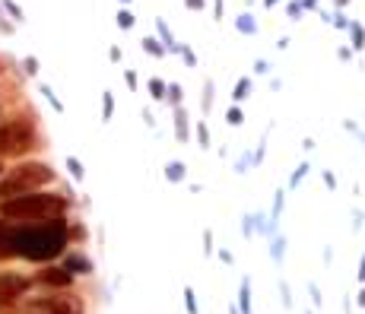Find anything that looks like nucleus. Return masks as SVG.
<instances>
[{
  "mask_svg": "<svg viewBox=\"0 0 365 314\" xmlns=\"http://www.w3.org/2000/svg\"><path fill=\"white\" fill-rule=\"evenodd\" d=\"M67 210V200L58 194H23V197L13 200H0V216L7 219H19V223H51V219H60Z\"/></svg>",
  "mask_w": 365,
  "mask_h": 314,
  "instance_id": "f257e3e1",
  "label": "nucleus"
},
{
  "mask_svg": "<svg viewBox=\"0 0 365 314\" xmlns=\"http://www.w3.org/2000/svg\"><path fill=\"white\" fill-rule=\"evenodd\" d=\"M60 241H64V223H60V219H51V223H45V225H32V229L10 235V245L25 257L54 254V251H60Z\"/></svg>",
  "mask_w": 365,
  "mask_h": 314,
  "instance_id": "f03ea898",
  "label": "nucleus"
},
{
  "mask_svg": "<svg viewBox=\"0 0 365 314\" xmlns=\"http://www.w3.org/2000/svg\"><path fill=\"white\" fill-rule=\"evenodd\" d=\"M54 181V172L42 162H25V166L13 168V172L0 181V200H13L23 194H35L38 188Z\"/></svg>",
  "mask_w": 365,
  "mask_h": 314,
  "instance_id": "7ed1b4c3",
  "label": "nucleus"
},
{
  "mask_svg": "<svg viewBox=\"0 0 365 314\" xmlns=\"http://www.w3.org/2000/svg\"><path fill=\"white\" fill-rule=\"evenodd\" d=\"M35 146V127L29 121L0 124V156H23Z\"/></svg>",
  "mask_w": 365,
  "mask_h": 314,
  "instance_id": "20e7f679",
  "label": "nucleus"
},
{
  "mask_svg": "<svg viewBox=\"0 0 365 314\" xmlns=\"http://www.w3.org/2000/svg\"><path fill=\"white\" fill-rule=\"evenodd\" d=\"M29 289V280L19 273H0V305H13Z\"/></svg>",
  "mask_w": 365,
  "mask_h": 314,
  "instance_id": "39448f33",
  "label": "nucleus"
},
{
  "mask_svg": "<svg viewBox=\"0 0 365 314\" xmlns=\"http://www.w3.org/2000/svg\"><path fill=\"white\" fill-rule=\"evenodd\" d=\"M32 314H80L76 302H67V298H38L29 308Z\"/></svg>",
  "mask_w": 365,
  "mask_h": 314,
  "instance_id": "423d86ee",
  "label": "nucleus"
},
{
  "mask_svg": "<svg viewBox=\"0 0 365 314\" xmlns=\"http://www.w3.org/2000/svg\"><path fill=\"white\" fill-rule=\"evenodd\" d=\"M175 137H178V140H188V111H184L181 105L175 108Z\"/></svg>",
  "mask_w": 365,
  "mask_h": 314,
  "instance_id": "0eeeda50",
  "label": "nucleus"
},
{
  "mask_svg": "<svg viewBox=\"0 0 365 314\" xmlns=\"http://www.w3.org/2000/svg\"><path fill=\"white\" fill-rule=\"evenodd\" d=\"M70 280H74V276L67 270H45L42 273V282H51V286H70Z\"/></svg>",
  "mask_w": 365,
  "mask_h": 314,
  "instance_id": "6e6552de",
  "label": "nucleus"
},
{
  "mask_svg": "<svg viewBox=\"0 0 365 314\" xmlns=\"http://www.w3.org/2000/svg\"><path fill=\"white\" fill-rule=\"evenodd\" d=\"M166 178H168V181H181V178H184V166H181V162H168V166H166Z\"/></svg>",
  "mask_w": 365,
  "mask_h": 314,
  "instance_id": "1a4fd4ad",
  "label": "nucleus"
},
{
  "mask_svg": "<svg viewBox=\"0 0 365 314\" xmlns=\"http://www.w3.org/2000/svg\"><path fill=\"white\" fill-rule=\"evenodd\" d=\"M235 25H239V32H248V35H254V32H258V25H254V19H251L248 13H241V16H239V23H235Z\"/></svg>",
  "mask_w": 365,
  "mask_h": 314,
  "instance_id": "9d476101",
  "label": "nucleus"
},
{
  "mask_svg": "<svg viewBox=\"0 0 365 314\" xmlns=\"http://www.w3.org/2000/svg\"><path fill=\"white\" fill-rule=\"evenodd\" d=\"M248 92H251V80H239V83H235V92H232V99H235V102L248 99Z\"/></svg>",
  "mask_w": 365,
  "mask_h": 314,
  "instance_id": "9b49d317",
  "label": "nucleus"
},
{
  "mask_svg": "<svg viewBox=\"0 0 365 314\" xmlns=\"http://www.w3.org/2000/svg\"><path fill=\"white\" fill-rule=\"evenodd\" d=\"M166 89H168V86L162 83V80H150V92H153V99H166Z\"/></svg>",
  "mask_w": 365,
  "mask_h": 314,
  "instance_id": "f8f14e48",
  "label": "nucleus"
},
{
  "mask_svg": "<svg viewBox=\"0 0 365 314\" xmlns=\"http://www.w3.org/2000/svg\"><path fill=\"white\" fill-rule=\"evenodd\" d=\"M349 32H353V45H356V48H365V32H362V25H349Z\"/></svg>",
  "mask_w": 365,
  "mask_h": 314,
  "instance_id": "ddd939ff",
  "label": "nucleus"
},
{
  "mask_svg": "<svg viewBox=\"0 0 365 314\" xmlns=\"http://www.w3.org/2000/svg\"><path fill=\"white\" fill-rule=\"evenodd\" d=\"M143 48L150 51V54H156V58H162V54H166V48H162L156 38H146V42H143Z\"/></svg>",
  "mask_w": 365,
  "mask_h": 314,
  "instance_id": "4468645a",
  "label": "nucleus"
},
{
  "mask_svg": "<svg viewBox=\"0 0 365 314\" xmlns=\"http://www.w3.org/2000/svg\"><path fill=\"white\" fill-rule=\"evenodd\" d=\"M64 270H67V273H70V270H89V264H86L83 257H70V260H67V267H64Z\"/></svg>",
  "mask_w": 365,
  "mask_h": 314,
  "instance_id": "2eb2a0df",
  "label": "nucleus"
},
{
  "mask_svg": "<svg viewBox=\"0 0 365 314\" xmlns=\"http://www.w3.org/2000/svg\"><path fill=\"white\" fill-rule=\"evenodd\" d=\"M67 168H70V172H74V178H76V181H80V178H83V166H80V162H76L74 156L67 159Z\"/></svg>",
  "mask_w": 365,
  "mask_h": 314,
  "instance_id": "dca6fc26",
  "label": "nucleus"
},
{
  "mask_svg": "<svg viewBox=\"0 0 365 314\" xmlns=\"http://www.w3.org/2000/svg\"><path fill=\"white\" fill-rule=\"evenodd\" d=\"M166 96L175 102V105H178V102H181V86H178V83H172V86L166 89Z\"/></svg>",
  "mask_w": 365,
  "mask_h": 314,
  "instance_id": "f3484780",
  "label": "nucleus"
},
{
  "mask_svg": "<svg viewBox=\"0 0 365 314\" xmlns=\"http://www.w3.org/2000/svg\"><path fill=\"white\" fill-rule=\"evenodd\" d=\"M241 308H245V314L251 311V302H248V280L241 282Z\"/></svg>",
  "mask_w": 365,
  "mask_h": 314,
  "instance_id": "a211bd4d",
  "label": "nucleus"
},
{
  "mask_svg": "<svg viewBox=\"0 0 365 314\" xmlns=\"http://www.w3.org/2000/svg\"><path fill=\"white\" fill-rule=\"evenodd\" d=\"M225 117H229V124H241V108H239V105H232Z\"/></svg>",
  "mask_w": 365,
  "mask_h": 314,
  "instance_id": "6ab92c4d",
  "label": "nucleus"
},
{
  "mask_svg": "<svg viewBox=\"0 0 365 314\" xmlns=\"http://www.w3.org/2000/svg\"><path fill=\"white\" fill-rule=\"evenodd\" d=\"M197 140H200V146H210V133H207V124H197Z\"/></svg>",
  "mask_w": 365,
  "mask_h": 314,
  "instance_id": "aec40b11",
  "label": "nucleus"
},
{
  "mask_svg": "<svg viewBox=\"0 0 365 314\" xmlns=\"http://www.w3.org/2000/svg\"><path fill=\"white\" fill-rule=\"evenodd\" d=\"M118 25H121V29H131V25H133V16L127 13V10H124V13H118Z\"/></svg>",
  "mask_w": 365,
  "mask_h": 314,
  "instance_id": "412c9836",
  "label": "nucleus"
},
{
  "mask_svg": "<svg viewBox=\"0 0 365 314\" xmlns=\"http://www.w3.org/2000/svg\"><path fill=\"white\" fill-rule=\"evenodd\" d=\"M203 92H207V96H203V108L210 111V105H213V83H207V86H203Z\"/></svg>",
  "mask_w": 365,
  "mask_h": 314,
  "instance_id": "4be33fe9",
  "label": "nucleus"
},
{
  "mask_svg": "<svg viewBox=\"0 0 365 314\" xmlns=\"http://www.w3.org/2000/svg\"><path fill=\"white\" fill-rule=\"evenodd\" d=\"M111 108H115V102H111V92H105V105H102V111H105V117H111Z\"/></svg>",
  "mask_w": 365,
  "mask_h": 314,
  "instance_id": "5701e85b",
  "label": "nucleus"
},
{
  "mask_svg": "<svg viewBox=\"0 0 365 314\" xmlns=\"http://www.w3.org/2000/svg\"><path fill=\"white\" fill-rule=\"evenodd\" d=\"M305 172H308V166H299V168H296V175H292V181H289V184H299L302 178H305Z\"/></svg>",
  "mask_w": 365,
  "mask_h": 314,
  "instance_id": "b1692460",
  "label": "nucleus"
},
{
  "mask_svg": "<svg viewBox=\"0 0 365 314\" xmlns=\"http://www.w3.org/2000/svg\"><path fill=\"white\" fill-rule=\"evenodd\" d=\"M289 16H296V19L302 16V3H289Z\"/></svg>",
  "mask_w": 365,
  "mask_h": 314,
  "instance_id": "393cba45",
  "label": "nucleus"
},
{
  "mask_svg": "<svg viewBox=\"0 0 365 314\" xmlns=\"http://www.w3.org/2000/svg\"><path fill=\"white\" fill-rule=\"evenodd\" d=\"M184 3H188L191 10H200V7H203V0H184Z\"/></svg>",
  "mask_w": 365,
  "mask_h": 314,
  "instance_id": "a878e982",
  "label": "nucleus"
},
{
  "mask_svg": "<svg viewBox=\"0 0 365 314\" xmlns=\"http://www.w3.org/2000/svg\"><path fill=\"white\" fill-rule=\"evenodd\" d=\"M359 280H365V257H362V273H359Z\"/></svg>",
  "mask_w": 365,
  "mask_h": 314,
  "instance_id": "bb28decb",
  "label": "nucleus"
},
{
  "mask_svg": "<svg viewBox=\"0 0 365 314\" xmlns=\"http://www.w3.org/2000/svg\"><path fill=\"white\" fill-rule=\"evenodd\" d=\"M264 3H267V7H270V3H276V0H264Z\"/></svg>",
  "mask_w": 365,
  "mask_h": 314,
  "instance_id": "cd10ccee",
  "label": "nucleus"
},
{
  "mask_svg": "<svg viewBox=\"0 0 365 314\" xmlns=\"http://www.w3.org/2000/svg\"><path fill=\"white\" fill-rule=\"evenodd\" d=\"M337 3H349V0H337Z\"/></svg>",
  "mask_w": 365,
  "mask_h": 314,
  "instance_id": "c85d7f7f",
  "label": "nucleus"
},
{
  "mask_svg": "<svg viewBox=\"0 0 365 314\" xmlns=\"http://www.w3.org/2000/svg\"><path fill=\"white\" fill-rule=\"evenodd\" d=\"M0 172H3V168H0Z\"/></svg>",
  "mask_w": 365,
  "mask_h": 314,
  "instance_id": "c756f323",
  "label": "nucleus"
},
{
  "mask_svg": "<svg viewBox=\"0 0 365 314\" xmlns=\"http://www.w3.org/2000/svg\"><path fill=\"white\" fill-rule=\"evenodd\" d=\"M124 3H127V0H124Z\"/></svg>",
  "mask_w": 365,
  "mask_h": 314,
  "instance_id": "7c9ffc66",
  "label": "nucleus"
},
{
  "mask_svg": "<svg viewBox=\"0 0 365 314\" xmlns=\"http://www.w3.org/2000/svg\"><path fill=\"white\" fill-rule=\"evenodd\" d=\"M29 314H32V311H29Z\"/></svg>",
  "mask_w": 365,
  "mask_h": 314,
  "instance_id": "2f4dec72",
  "label": "nucleus"
}]
</instances>
